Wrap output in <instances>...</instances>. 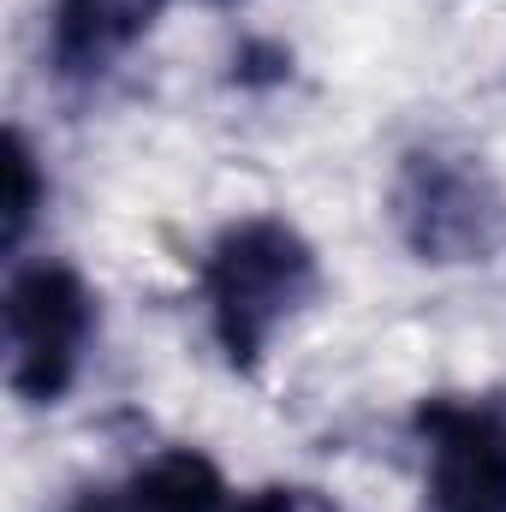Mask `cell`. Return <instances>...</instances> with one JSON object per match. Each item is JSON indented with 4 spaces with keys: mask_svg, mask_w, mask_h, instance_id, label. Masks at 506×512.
I'll use <instances>...</instances> for the list:
<instances>
[{
    "mask_svg": "<svg viewBox=\"0 0 506 512\" xmlns=\"http://www.w3.org/2000/svg\"><path fill=\"white\" fill-rule=\"evenodd\" d=\"M203 280H209V316H215V334H221L227 358L251 364L256 352L274 340V328L310 298L316 262H310V245L292 227L239 221L209 251Z\"/></svg>",
    "mask_w": 506,
    "mask_h": 512,
    "instance_id": "cell-1",
    "label": "cell"
},
{
    "mask_svg": "<svg viewBox=\"0 0 506 512\" xmlns=\"http://www.w3.org/2000/svg\"><path fill=\"white\" fill-rule=\"evenodd\" d=\"M90 292L66 262H30L6 280V382L18 399H60L90 346Z\"/></svg>",
    "mask_w": 506,
    "mask_h": 512,
    "instance_id": "cell-2",
    "label": "cell"
},
{
    "mask_svg": "<svg viewBox=\"0 0 506 512\" xmlns=\"http://www.w3.org/2000/svg\"><path fill=\"white\" fill-rule=\"evenodd\" d=\"M429 435V507L506 512V405L501 399H441L423 411Z\"/></svg>",
    "mask_w": 506,
    "mask_h": 512,
    "instance_id": "cell-3",
    "label": "cell"
},
{
    "mask_svg": "<svg viewBox=\"0 0 506 512\" xmlns=\"http://www.w3.org/2000/svg\"><path fill=\"white\" fill-rule=\"evenodd\" d=\"M167 0H60L54 6V60L66 78L102 72L114 54H126L131 42L155 24Z\"/></svg>",
    "mask_w": 506,
    "mask_h": 512,
    "instance_id": "cell-4",
    "label": "cell"
},
{
    "mask_svg": "<svg viewBox=\"0 0 506 512\" xmlns=\"http://www.w3.org/2000/svg\"><path fill=\"white\" fill-rule=\"evenodd\" d=\"M114 507L120 512H221L227 489H221V471L203 453H161V459H149L131 477L126 489H114Z\"/></svg>",
    "mask_w": 506,
    "mask_h": 512,
    "instance_id": "cell-5",
    "label": "cell"
},
{
    "mask_svg": "<svg viewBox=\"0 0 506 512\" xmlns=\"http://www.w3.org/2000/svg\"><path fill=\"white\" fill-rule=\"evenodd\" d=\"M36 197H42V185H36V155H30V143L12 131V137H6V209H0V245H6V251L24 239V227H30V215H36Z\"/></svg>",
    "mask_w": 506,
    "mask_h": 512,
    "instance_id": "cell-6",
    "label": "cell"
},
{
    "mask_svg": "<svg viewBox=\"0 0 506 512\" xmlns=\"http://www.w3.org/2000/svg\"><path fill=\"white\" fill-rule=\"evenodd\" d=\"M66 512H120V507H114V489H96V495H84V501H72Z\"/></svg>",
    "mask_w": 506,
    "mask_h": 512,
    "instance_id": "cell-7",
    "label": "cell"
}]
</instances>
